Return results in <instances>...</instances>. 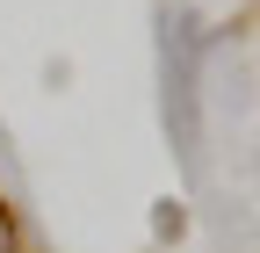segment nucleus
<instances>
[{
    "label": "nucleus",
    "mask_w": 260,
    "mask_h": 253,
    "mask_svg": "<svg viewBox=\"0 0 260 253\" xmlns=\"http://www.w3.org/2000/svg\"><path fill=\"white\" fill-rule=\"evenodd\" d=\"M195 73H203V22L188 8H167V22H159V87H167V138L188 167L203 160V87H195Z\"/></svg>",
    "instance_id": "nucleus-1"
},
{
    "label": "nucleus",
    "mask_w": 260,
    "mask_h": 253,
    "mask_svg": "<svg viewBox=\"0 0 260 253\" xmlns=\"http://www.w3.org/2000/svg\"><path fill=\"white\" fill-rule=\"evenodd\" d=\"M152 239H159V246H181V239H188V203H181V196H159V203H152Z\"/></svg>",
    "instance_id": "nucleus-2"
}]
</instances>
